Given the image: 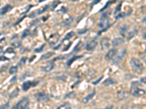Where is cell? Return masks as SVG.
I'll return each mask as SVG.
<instances>
[{"label": "cell", "instance_id": "6da1fadb", "mask_svg": "<svg viewBox=\"0 0 146 109\" xmlns=\"http://www.w3.org/2000/svg\"><path fill=\"white\" fill-rule=\"evenodd\" d=\"M131 93L135 97H141L145 95V90L140 87L139 82H133L131 87Z\"/></svg>", "mask_w": 146, "mask_h": 109}, {"label": "cell", "instance_id": "7a4b0ae2", "mask_svg": "<svg viewBox=\"0 0 146 109\" xmlns=\"http://www.w3.org/2000/svg\"><path fill=\"white\" fill-rule=\"evenodd\" d=\"M131 65L132 67L137 73L141 74L143 71V65L138 59L137 58H132L131 59Z\"/></svg>", "mask_w": 146, "mask_h": 109}, {"label": "cell", "instance_id": "3957f363", "mask_svg": "<svg viewBox=\"0 0 146 109\" xmlns=\"http://www.w3.org/2000/svg\"><path fill=\"white\" fill-rule=\"evenodd\" d=\"M29 100L28 97H23L20 100L16 106H14L11 109H29Z\"/></svg>", "mask_w": 146, "mask_h": 109}, {"label": "cell", "instance_id": "277c9868", "mask_svg": "<svg viewBox=\"0 0 146 109\" xmlns=\"http://www.w3.org/2000/svg\"><path fill=\"white\" fill-rule=\"evenodd\" d=\"M107 13L104 14L102 16V18H101L100 23L99 24V26L100 28H102V29H105L107 28L108 25H109V19H108V17H107V15H106Z\"/></svg>", "mask_w": 146, "mask_h": 109}, {"label": "cell", "instance_id": "5b68a950", "mask_svg": "<svg viewBox=\"0 0 146 109\" xmlns=\"http://www.w3.org/2000/svg\"><path fill=\"white\" fill-rule=\"evenodd\" d=\"M97 46V41L96 39H92L91 41L88 42L87 45L85 46V49L88 51H92L96 48Z\"/></svg>", "mask_w": 146, "mask_h": 109}, {"label": "cell", "instance_id": "8992f818", "mask_svg": "<svg viewBox=\"0 0 146 109\" xmlns=\"http://www.w3.org/2000/svg\"><path fill=\"white\" fill-rule=\"evenodd\" d=\"M117 54V50L116 49H111L109 51L107 52V54L105 55V58L107 61H110L113 58H114Z\"/></svg>", "mask_w": 146, "mask_h": 109}, {"label": "cell", "instance_id": "52a82bcc", "mask_svg": "<svg viewBox=\"0 0 146 109\" xmlns=\"http://www.w3.org/2000/svg\"><path fill=\"white\" fill-rule=\"evenodd\" d=\"M36 98L38 101H48V96L44 92H39L35 95Z\"/></svg>", "mask_w": 146, "mask_h": 109}, {"label": "cell", "instance_id": "ba28073f", "mask_svg": "<svg viewBox=\"0 0 146 109\" xmlns=\"http://www.w3.org/2000/svg\"><path fill=\"white\" fill-rule=\"evenodd\" d=\"M37 83V82H34V81H27L26 82H24L23 84V86H22L23 91H27L31 87L35 86Z\"/></svg>", "mask_w": 146, "mask_h": 109}, {"label": "cell", "instance_id": "9c48e42d", "mask_svg": "<svg viewBox=\"0 0 146 109\" xmlns=\"http://www.w3.org/2000/svg\"><path fill=\"white\" fill-rule=\"evenodd\" d=\"M100 45H101V47H102V50H106L109 47H110V42H109V39L106 37L103 38L100 42Z\"/></svg>", "mask_w": 146, "mask_h": 109}, {"label": "cell", "instance_id": "30bf717a", "mask_svg": "<svg viewBox=\"0 0 146 109\" xmlns=\"http://www.w3.org/2000/svg\"><path fill=\"white\" fill-rule=\"evenodd\" d=\"M53 68H54V64H53V63H50V64L46 65L44 67H42V70L44 71V72L48 73L49 71H52L53 69Z\"/></svg>", "mask_w": 146, "mask_h": 109}, {"label": "cell", "instance_id": "8fae6325", "mask_svg": "<svg viewBox=\"0 0 146 109\" xmlns=\"http://www.w3.org/2000/svg\"><path fill=\"white\" fill-rule=\"evenodd\" d=\"M11 8H12V7L10 6V4H7L6 6H4L3 8H2V10H0V15H4V14H6L8 11L10 10H11Z\"/></svg>", "mask_w": 146, "mask_h": 109}, {"label": "cell", "instance_id": "7c38bea8", "mask_svg": "<svg viewBox=\"0 0 146 109\" xmlns=\"http://www.w3.org/2000/svg\"><path fill=\"white\" fill-rule=\"evenodd\" d=\"M95 94H96V92H95V91H93V92L89 94V95H88L87 96L85 97L84 99L83 100V102L84 103H87L88 101H90V100L93 98V97L94 96Z\"/></svg>", "mask_w": 146, "mask_h": 109}, {"label": "cell", "instance_id": "4fadbf2b", "mask_svg": "<svg viewBox=\"0 0 146 109\" xmlns=\"http://www.w3.org/2000/svg\"><path fill=\"white\" fill-rule=\"evenodd\" d=\"M123 43V39L121 38H116L113 39V46H118Z\"/></svg>", "mask_w": 146, "mask_h": 109}, {"label": "cell", "instance_id": "5bb4252c", "mask_svg": "<svg viewBox=\"0 0 146 109\" xmlns=\"http://www.w3.org/2000/svg\"><path fill=\"white\" fill-rule=\"evenodd\" d=\"M114 83H115V81L113 79H112L111 78H109V79H107L104 81V82H103V84H104V86H110V85L114 84Z\"/></svg>", "mask_w": 146, "mask_h": 109}, {"label": "cell", "instance_id": "9a60e30c", "mask_svg": "<svg viewBox=\"0 0 146 109\" xmlns=\"http://www.w3.org/2000/svg\"><path fill=\"white\" fill-rule=\"evenodd\" d=\"M48 5H46L45 7H41L40 8H39V10L37 11V15H40V14H42V13H43L44 12H46V10H47V9H48Z\"/></svg>", "mask_w": 146, "mask_h": 109}, {"label": "cell", "instance_id": "2e32d148", "mask_svg": "<svg viewBox=\"0 0 146 109\" xmlns=\"http://www.w3.org/2000/svg\"><path fill=\"white\" fill-rule=\"evenodd\" d=\"M18 71V68L17 66H12L10 67V70H9V72H10V74H16Z\"/></svg>", "mask_w": 146, "mask_h": 109}, {"label": "cell", "instance_id": "e0dca14e", "mask_svg": "<svg viewBox=\"0 0 146 109\" xmlns=\"http://www.w3.org/2000/svg\"><path fill=\"white\" fill-rule=\"evenodd\" d=\"M69 107V103H64L61 106H59L57 108V109H68Z\"/></svg>", "mask_w": 146, "mask_h": 109}, {"label": "cell", "instance_id": "ac0fdd59", "mask_svg": "<svg viewBox=\"0 0 146 109\" xmlns=\"http://www.w3.org/2000/svg\"><path fill=\"white\" fill-rule=\"evenodd\" d=\"M53 54V52H48V53H46V54H45L44 55H42L41 59H46V58H50V57H51Z\"/></svg>", "mask_w": 146, "mask_h": 109}, {"label": "cell", "instance_id": "d6986e66", "mask_svg": "<svg viewBox=\"0 0 146 109\" xmlns=\"http://www.w3.org/2000/svg\"><path fill=\"white\" fill-rule=\"evenodd\" d=\"M74 35H75V33L73 32V31H71V32L68 33L67 35L65 36L64 39H70L71 37H72V36H73Z\"/></svg>", "mask_w": 146, "mask_h": 109}, {"label": "cell", "instance_id": "ffe728a7", "mask_svg": "<svg viewBox=\"0 0 146 109\" xmlns=\"http://www.w3.org/2000/svg\"><path fill=\"white\" fill-rule=\"evenodd\" d=\"M29 29H26V30H25V31H23V34H22V39L25 38L26 36L29 35Z\"/></svg>", "mask_w": 146, "mask_h": 109}, {"label": "cell", "instance_id": "44dd1931", "mask_svg": "<svg viewBox=\"0 0 146 109\" xmlns=\"http://www.w3.org/2000/svg\"><path fill=\"white\" fill-rule=\"evenodd\" d=\"M11 45L13 47H20V45H21V43H20V42H13V43H11Z\"/></svg>", "mask_w": 146, "mask_h": 109}, {"label": "cell", "instance_id": "7402d4cb", "mask_svg": "<svg viewBox=\"0 0 146 109\" xmlns=\"http://www.w3.org/2000/svg\"><path fill=\"white\" fill-rule=\"evenodd\" d=\"M8 106H9V103H7L5 105H4V106H0V109H7V108Z\"/></svg>", "mask_w": 146, "mask_h": 109}, {"label": "cell", "instance_id": "603a6c76", "mask_svg": "<svg viewBox=\"0 0 146 109\" xmlns=\"http://www.w3.org/2000/svg\"><path fill=\"white\" fill-rule=\"evenodd\" d=\"M80 58V57H75V58H72L71 60H70V61L68 62V65H70V64H71V63H72L73 61H75V59H77V58Z\"/></svg>", "mask_w": 146, "mask_h": 109}, {"label": "cell", "instance_id": "cb8c5ba5", "mask_svg": "<svg viewBox=\"0 0 146 109\" xmlns=\"http://www.w3.org/2000/svg\"><path fill=\"white\" fill-rule=\"evenodd\" d=\"M4 60H6V61H9V59L6 57H4V56H2L1 58H0V61H4Z\"/></svg>", "mask_w": 146, "mask_h": 109}, {"label": "cell", "instance_id": "d4e9b609", "mask_svg": "<svg viewBox=\"0 0 146 109\" xmlns=\"http://www.w3.org/2000/svg\"><path fill=\"white\" fill-rule=\"evenodd\" d=\"M141 81H142V82H143V84H146V77H143V78L141 79Z\"/></svg>", "mask_w": 146, "mask_h": 109}, {"label": "cell", "instance_id": "484cf974", "mask_svg": "<svg viewBox=\"0 0 146 109\" xmlns=\"http://www.w3.org/2000/svg\"><path fill=\"white\" fill-rule=\"evenodd\" d=\"M102 77H101L100 78H99V79H98L97 81H94V82H93V84H97L99 83V81L101 80V79H102Z\"/></svg>", "mask_w": 146, "mask_h": 109}, {"label": "cell", "instance_id": "4316f807", "mask_svg": "<svg viewBox=\"0 0 146 109\" xmlns=\"http://www.w3.org/2000/svg\"><path fill=\"white\" fill-rule=\"evenodd\" d=\"M44 46H45V45H42V47H41L40 48H39V50H35V52H41L42 50V48L44 47Z\"/></svg>", "mask_w": 146, "mask_h": 109}, {"label": "cell", "instance_id": "83f0119b", "mask_svg": "<svg viewBox=\"0 0 146 109\" xmlns=\"http://www.w3.org/2000/svg\"><path fill=\"white\" fill-rule=\"evenodd\" d=\"M25 60H26V58H22V59H21V62H20V63H25Z\"/></svg>", "mask_w": 146, "mask_h": 109}, {"label": "cell", "instance_id": "f1b7e54d", "mask_svg": "<svg viewBox=\"0 0 146 109\" xmlns=\"http://www.w3.org/2000/svg\"><path fill=\"white\" fill-rule=\"evenodd\" d=\"M59 4V1H57V2H56V3L53 4V8H54L55 7L57 6V4Z\"/></svg>", "mask_w": 146, "mask_h": 109}, {"label": "cell", "instance_id": "f546056e", "mask_svg": "<svg viewBox=\"0 0 146 109\" xmlns=\"http://www.w3.org/2000/svg\"><path fill=\"white\" fill-rule=\"evenodd\" d=\"M2 52V47H0V53H1Z\"/></svg>", "mask_w": 146, "mask_h": 109}, {"label": "cell", "instance_id": "4dcf8cb0", "mask_svg": "<svg viewBox=\"0 0 146 109\" xmlns=\"http://www.w3.org/2000/svg\"><path fill=\"white\" fill-rule=\"evenodd\" d=\"M70 1H72V2H76V1H79V0H70Z\"/></svg>", "mask_w": 146, "mask_h": 109}, {"label": "cell", "instance_id": "1f68e13d", "mask_svg": "<svg viewBox=\"0 0 146 109\" xmlns=\"http://www.w3.org/2000/svg\"><path fill=\"white\" fill-rule=\"evenodd\" d=\"M43 1H46V0H39V2H42Z\"/></svg>", "mask_w": 146, "mask_h": 109}, {"label": "cell", "instance_id": "d6a6232c", "mask_svg": "<svg viewBox=\"0 0 146 109\" xmlns=\"http://www.w3.org/2000/svg\"><path fill=\"white\" fill-rule=\"evenodd\" d=\"M68 109H71V108H68Z\"/></svg>", "mask_w": 146, "mask_h": 109}, {"label": "cell", "instance_id": "836d02e7", "mask_svg": "<svg viewBox=\"0 0 146 109\" xmlns=\"http://www.w3.org/2000/svg\"><path fill=\"white\" fill-rule=\"evenodd\" d=\"M29 1H32V0H29Z\"/></svg>", "mask_w": 146, "mask_h": 109}]
</instances>
